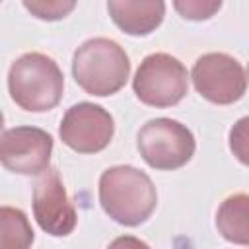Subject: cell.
<instances>
[{
  "label": "cell",
  "instance_id": "obj_1",
  "mask_svg": "<svg viewBox=\"0 0 249 249\" xmlns=\"http://www.w3.org/2000/svg\"><path fill=\"white\" fill-rule=\"evenodd\" d=\"M99 202L109 218L121 226L144 224L158 204L152 179L132 165H113L99 177Z\"/></svg>",
  "mask_w": 249,
  "mask_h": 249
},
{
  "label": "cell",
  "instance_id": "obj_2",
  "mask_svg": "<svg viewBox=\"0 0 249 249\" xmlns=\"http://www.w3.org/2000/svg\"><path fill=\"white\" fill-rule=\"evenodd\" d=\"M76 84L89 95L105 97L117 93L130 76V60L124 49L107 37L82 43L72 56Z\"/></svg>",
  "mask_w": 249,
  "mask_h": 249
},
{
  "label": "cell",
  "instance_id": "obj_3",
  "mask_svg": "<svg viewBox=\"0 0 249 249\" xmlns=\"http://www.w3.org/2000/svg\"><path fill=\"white\" fill-rule=\"evenodd\" d=\"M10 97L23 111L43 113L58 105L64 91V76L58 64L43 53H25L8 72Z\"/></svg>",
  "mask_w": 249,
  "mask_h": 249
},
{
  "label": "cell",
  "instance_id": "obj_4",
  "mask_svg": "<svg viewBox=\"0 0 249 249\" xmlns=\"http://www.w3.org/2000/svg\"><path fill=\"white\" fill-rule=\"evenodd\" d=\"M132 89L144 105L173 107L189 91V72L179 58L167 53H154L140 62L132 78Z\"/></svg>",
  "mask_w": 249,
  "mask_h": 249
},
{
  "label": "cell",
  "instance_id": "obj_5",
  "mask_svg": "<svg viewBox=\"0 0 249 249\" xmlns=\"http://www.w3.org/2000/svg\"><path fill=\"white\" fill-rule=\"evenodd\" d=\"M142 160L160 171H173L191 161L196 142L193 132L175 119L160 117L148 121L138 132Z\"/></svg>",
  "mask_w": 249,
  "mask_h": 249
},
{
  "label": "cell",
  "instance_id": "obj_6",
  "mask_svg": "<svg viewBox=\"0 0 249 249\" xmlns=\"http://www.w3.org/2000/svg\"><path fill=\"white\" fill-rule=\"evenodd\" d=\"M195 89L210 103L231 105L247 89L243 66L226 53H206L198 56L191 72Z\"/></svg>",
  "mask_w": 249,
  "mask_h": 249
},
{
  "label": "cell",
  "instance_id": "obj_7",
  "mask_svg": "<svg viewBox=\"0 0 249 249\" xmlns=\"http://www.w3.org/2000/svg\"><path fill=\"white\" fill-rule=\"evenodd\" d=\"M62 144L78 154H97L111 144L115 121L101 105L82 101L72 105L58 126Z\"/></svg>",
  "mask_w": 249,
  "mask_h": 249
},
{
  "label": "cell",
  "instance_id": "obj_8",
  "mask_svg": "<svg viewBox=\"0 0 249 249\" xmlns=\"http://www.w3.org/2000/svg\"><path fill=\"white\" fill-rule=\"evenodd\" d=\"M53 136L37 126H14L2 132L0 161L19 175H41L49 169Z\"/></svg>",
  "mask_w": 249,
  "mask_h": 249
},
{
  "label": "cell",
  "instance_id": "obj_9",
  "mask_svg": "<svg viewBox=\"0 0 249 249\" xmlns=\"http://www.w3.org/2000/svg\"><path fill=\"white\" fill-rule=\"evenodd\" d=\"M33 216L43 231L54 237H64L74 231L78 216L66 195L60 173L49 167L39 175L33 187Z\"/></svg>",
  "mask_w": 249,
  "mask_h": 249
},
{
  "label": "cell",
  "instance_id": "obj_10",
  "mask_svg": "<svg viewBox=\"0 0 249 249\" xmlns=\"http://www.w3.org/2000/svg\"><path fill=\"white\" fill-rule=\"evenodd\" d=\"M107 10L115 25L134 37L150 35L165 16V4L161 0H109Z\"/></svg>",
  "mask_w": 249,
  "mask_h": 249
},
{
  "label": "cell",
  "instance_id": "obj_11",
  "mask_svg": "<svg viewBox=\"0 0 249 249\" xmlns=\"http://www.w3.org/2000/svg\"><path fill=\"white\" fill-rule=\"evenodd\" d=\"M216 228L222 237L235 245H249V195L228 196L216 212Z\"/></svg>",
  "mask_w": 249,
  "mask_h": 249
},
{
  "label": "cell",
  "instance_id": "obj_12",
  "mask_svg": "<svg viewBox=\"0 0 249 249\" xmlns=\"http://www.w3.org/2000/svg\"><path fill=\"white\" fill-rule=\"evenodd\" d=\"M35 239L31 224L23 210L0 208V249H29Z\"/></svg>",
  "mask_w": 249,
  "mask_h": 249
},
{
  "label": "cell",
  "instance_id": "obj_13",
  "mask_svg": "<svg viewBox=\"0 0 249 249\" xmlns=\"http://www.w3.org/2000/svg\"><path fill=\"white\" fill-rule=\"evenodd\" d=\"M23 6L35 18L47 19V21H54V19L66 18L76 8V2H72V0H31V2L25 0Z\"/></svg>",
  "mask_w": 249,
  "mask_h": 249
},
{
  "label": "cell",
  "instance_id": "obj_14",
  "mask_svg": "<svg viewBox=\"0 0 249 249\" xmlns=\"http://www.w3.org/2000/svg\"><path fill=\"white\" fill-rule=\"evenodd\" d=\"M173 8L185 18V19H193V21H202L212 18L220 8L222 2L220 0H177L173 2Z\"/></svg>",
  "mask_w": 249,
  "mask_h": 249
},
{
  "label": "cell",
  "instance_id": "obj_15",
  "mask_svg": "<svg viewBox=\"0 0 249 249\" xmlns=\"http://www.w3.org/2000/svg\"><path fill=\"white\" fill-rule=\"evenodd\" d=\"M230 150L243 165H249V115L230 128Z\"/></svg>",
  "mask_w": 249,
  "mask_h": 249
},
{
  "label": "cell",
  "instance_id": "obj_16",
  "mask_svg": "<svg viewBox=\"0 0 249 249\" xmlns=\"http://www.w3.org/2000/svg\"><path fill=\"white\" fill-rule=\"evenodd\" d=\"M107 249H150V245L134 235H121L109 243Z\"/></svg>",
  "mask_w": 249,
  "mask_h": 249
},
{
  "label": "cell",
  "instance_id": "obj_17",
  "mask_svg": "<svg viewBox=\"0 0 249 249\" xmlns=\"http://www.w3.org/2000/svg\"><path fill=\"white\" fill-rule=\"evenodd\" d=\"M247 78H249V64H247Z\"/></svg>",
  "mask_w": 249,
  "mask_h": 249
}]
</instances>
